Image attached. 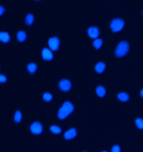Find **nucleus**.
<instances>
[{"instance_id": "nucleus-5", "label": "nucleus", "mask_w": 143, "mask_h": 152, "mask_svg": "<svg viewBox=\"0 0 143 152\" xmlns=\"http://www.w3.org/2000/svg\"><path fill=\"white\" fill-rule=\"evenodd\" d=\"M58 86L62 91L67 92L71 89L72 83L69 80L64 79H61L59 82Z\"/></svg>"}, {"instance_id": "nucleus-18", "label": "nucleus", "mask_w": 143, "mask_h": 152, "mask_svg": "<svg viewBox=\"0 0 143 152\" xmlns=\"http://www.w3.org/2000/svg\"><path fill=\"white\" fill-rule=\"evenodd\" d=\"M22 118V114L20 111H16L15 112V115H14V120L16 123H20Z\"/></svg>"}, {"instance_id": "nucleus-20", "label": "nucleus", "mask_w": 143, "mask_h": 152, "mask_svg": "<svg viewBox=\"0 0 143 152\" xmlns=\"http://www.w3.org/2000/svg\"><path fill=\"white\" fill-rule=\"evenodd\" d=\"M42 98L45 101L48 102L52 100V99H53V96L50 93L45 92L43 94Z\"/></svg>"}, {"instance_id": "nucleus-24", "label": "nucleus", "mask_w": 143, "mask_h": 152, "mask_svg": "<svg viewBox=\"0 0 143 152\" xmlns=\"http://www.w3.org/2000/svg\"><path fill=\"white\" fill-rule=\"evenodd\" d=\"M4 8L2 6H1V15H2V14L4 13Z\"/></svg>"}, {"instance_id": "nucleus-22", "label": "nucleus", "mask_w": 143, "mask_h": 152, "mask_svg": "<svg viewBox=\"0 0 143 152\" xmlns=\"http://www.w3.org/2000/svg\"><path fill=\"white\" fill-rule=\"evenodd\" d=\"M111 152H120V147L118 145H115L112 148Z\"/></svg>"}, {"instance_id": "nucleus-3", "label": "nucleus", "mask_w": 143, "mask_h": 152, "mask_svg": "<svg viewBox=\"0 0 143 152\" xmlns=\"http://www.w3.org/2000/svg\"><path fill=\"white\" fill-rule=\"evenodd\" d=\"M124 21L120 18H115L111 22L110 26L114 32H117L122 29L124 26Z\"/></svg>"}, {"instance_id": "nucleus-27", "label": "nucleus", "mask_w": 143, "mask_h": 152, "mask_svg": "<svg viewBox=\"0 0 143 152\" xmlns=\"http://www.w3.org/2000/svg\"></svg>"}, {"instance_id": "nucleus-7", "label": "nucleus", "mask_w": 143, "mask_h": 152, "mask_svg": "<svg viewBox=\"0 0 143 152\" xmlns=\"http://www.w3.org/2000/svg\"><path fill=\"white\" fill-rule=\"evenodd\" d=\"M77 132L76 129L75 128H71L65 132L64 136L66 139L70 140L75 138L77 136Z\"/></svg>"}, {"instance_id": "nucleus-12", "label": "nucleus", "mask_w": 143, "mask_h": 152, "mask_svg": "<svg viewBox=\"0 0 143 152\" xmlns=\"http://www.w3.org/2000/svg\"><path fill=\"white\" fill-rule=\"evenodd\" d=\"M118 98L120 100L123 102H127L129 100V96L126 92H120L118 95Z\"/></svg>"}, {"instance_id": "nucleus-26", "label": "nucleus", "mask_w": 143, "mask_h": 152, "mask_svg": "<svg viewBox=\"0 0 143 152\" xmlns=\"http://www.w3.org/2000/svg\"><path fill=\"white\" fill-rule=\"evenodd\" d=\"M103 152H107V151H103Z\"/></svg>"}, {"instance_id": "nucleus-16", "label": "nucleus", "mask_w": 143, "mask_h": 152, "mask_svg": "<svg viewBox=\"0 0 143 152\" xmlns=\"http://www.w3.org/2000/svg\"><path fill=\"white\" fill-rule=\"evenodd\" d=\"M27 69L30 73L33 74L37 70V66L36 64L34 63H31L27 65Z\"/></svg>"}, {"instance_id": "nucleus-14", "label": "nucleus", "mask_w": 143, "mask_h": 152, "mask_svg": "<svg viewBox=\"0 0 143 152\" xmlns=\"http://www.w3.org/2000/svg\"><path fill=\"white\" fill-rule=\"evenodd\" d=\"M10 40L9 35L6 32L1 33V41L3 43H8Z\"/></svg>"}, {"instance_id": "nucleus-6", "label": "nucleus", "mask_w": 143, "mask_h": 152, "mask_svg": "<svg viewBox=\"0 0 143 152\" xmlns=\"http://www.w3.org/2000/svg\"><path fill=\"white\" fill-rule=\"evenodd\" d=\"M59 39L56 37H53L50 38L48 41V45L51 50L53 51H56L58 49L59 47Z\"/></svg>"}, {"instance_id": "nucleus-10", "label": "nucleus", "mask_w": 143, "mask_h": 152, "mask_svg": "<svg viewBox=\"0 0 143 152\" xmlns=\"http://www.w3.org/2000/svg\"><path fill=\"white\" fill-rule=\"evenodd\" d=\"M105 64L103 62H99L95 67V70L99 74H101L105 69Z\"/></svg>"}, {"instance_id": "nucleus-17", "label": "nucleus", "mask_w": 143, "mask_h": 152, "mask_svg": "<svg viewBox=\"0 0 143 152\" xmlns=\"http://www.w3.org/2000/svg\"><path fill=\"white\" fill-rule=\"evenodd\" d=\"M34 20V17L32 14H29L26 16L25 18L26 24L27 25L30 26L32 24Z\"/></svg>"}, {"instance_id": "nucleus-25", "label": "nucleus", "mask_w": 143, "mask_h": 152, "mask_svg": "<svg viewBox=\"0 0 143 152\" xmlns=\"http://www.w3.org/2000/svg\"><path fill=\"white\" fill-rule=\"evenodd\" d=\"M140 95L142 96V97L143 98V89H142V90L140 92Z\"/></svg>"}, {"instance_id": "nucleus-21", "label": "nucleus", "mask_w": 143, "mask_h": 152, "mask_svg": "<svg viewBox=\"0 0 143 152\" xmlns=\"http://www.w3.org/2000/svg\"><path fill=\"white\" fill-rule=\"evenodd\" d=\"M136 125L140 129H143V119L138 118L135 120Z\"/></svg>"}, {"instance_id": "nucleus-8", "label": "nucleus", "mask_w": 143, "mask_h": 152, "mask_svg": "<svg viewBox=\"0 0 143 152\" xmlns=\"http://www.w3.org/2000/svg\"><path fill=\"white\" fill-rule=\"evenodd\" d=\"M42 58L47 61L51 60L53 59V54L48 48H44L42 51Z\"/></svg>"}, {"instance_id": "nucleus-2", "label": "nucleus", "mask_w": 143, "mask_h": 152, "mask_svg": "<svg viewBox=\"0 0 143 152\" xmlns=\"http://www.w3.org/2000/svg\"><path fill=\"white\" fill-rule=\"evenodd\" d=\"M129 50V45L127 41H121L117 46L115 50V55L120 58L126 55Z\"/></svg>"}, {"instance_id": "nucleus-11", "label": "nucleus", "mask_w": 143, "mask_h": 152, "mask_svg": "<svg viewBox=\"0 0 143 152\" xmlns=\"http://www.w3.org/2000/svg\"><path fill=\"white\" fill-rule=\"evenodd\" d=\"M96 92L99 97L103 98L105 95L106 90L105 88L102 86H98L96 89Z\"/></svg>"}, {"instance_id": "nucleus-23", "label": "nucleus", "mask_w": 143, "mask_h": 152, "mask_svg": "<svg viewBox=\"0 0 143 152\" xmlns=\"http://www.w3.org/2000/svg\"><path fill=\"white\" fill-rule=\"evenodd\" d=\"M1 83H6L7 81V78L4 75H1Z\"/></svg>"}, {"instance_id": "nucleus-19", "label": "nucleus", "mask_w": 143, "mask_h": 152, "mask_svg": "<svg viewBox=\"0 0 143 152\" xmlns=\"http://www.w3.org/2000/svg\"><path fill=\"white\" fill-rule=\"evenodd\" d=\"M102 44H103V40L100 39H96L93 42V46L97 49H99L101 47Z\"/></svg>"}, {"instance_id": "nucleus-1", "label": "nucleus", "mask_w": 143, "mask_h": 152, "mask_svg": "<svg viewBox=\"0 0 143 152\" xmlns=\"http://www.w3.org/2000/svg\"><path fill=\"white\" fill-rule=\"evenodd\" d=\"M74 110V106L72 102L66 101L62 105L58 112V117L60 120H64Z\"/></svg>"}, {"instance_id": "nucleus-28", "label": "nucleus", "mask_w": 143, "mask_h": 152, "mask_svg": "<svg viewBox=\"0 0 143 152\" xmlns=\"http://www.w3.org/2000/svg\"></svg>"}, {"instance_id": "nucleus-4", "label": "nucleus", "mask_w": 143, "mask_h": 152, "mask_svg": "<svg viewBox=\"0 0 143 152\" xmlns=\"http://www.w3.org/2000/svg\"><path fill=\"white\" fill-rule=\"evenodd\" d=\"M30 130L32 134L34 135H39L42 132L43 126L39 122H35L32 123L30 125Z\"/></svg>"}, {"instance_id": "nucleus-9", "label": "nucleus", "mask_w": 143, "mask_h": 152, "mask_svg": "<svg viewBox=\"0 0 143 152\" xmlns=\"http://www.w3.org/2000/svg\"><path fill=\"white\" fill-rule=\"evenodd\" d=\"M87 32L89 36L92 39H96L98 37L99 34V30L95 27L89 28Z\"/></svg>"}, {"instance_id": "nucleus-15", "label": "nucleus", "mask_w": 143, "mask_h": 152, "mask_svg": "<svg viewBox=\"0 0 143 152\" xmlns=\"http://www.w3.org/2000/svg\"><path fill=\"white\" fill-rule=\"evenodd\" d=\"M50 130L52 133L55 134H60L62 131L61 128L59 126L56 125H53L50 126Z\"/></svg>"}, {"instance_id": "nucleus-13", "label": "nucleus", "mask_w": 143, "mask_h": 152, "mask_svg": "<svg viewBox=\"0 0 143 152\" xmlns=\"http://www.w3.org/2000/svg\"><path fill=\"white\" fill-rule=\"evenodd\" d=\"M17 37L18 40L19 42H23L26 39V33L24 31H19L17 33Z\"/></svg>"}]
</instances>
